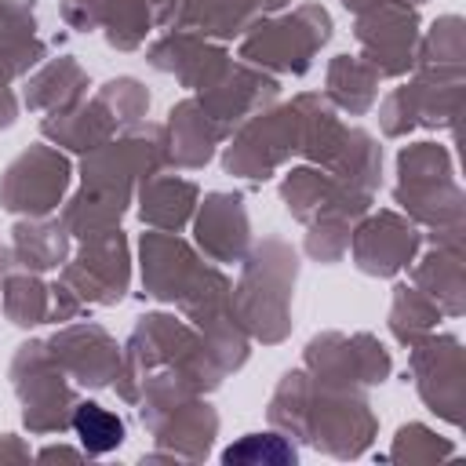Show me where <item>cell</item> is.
<instances>
[{"label":"cell","mask_w":466,"mask_h":466,"mask_svg":"<svg viewBox=\"0 0 466 466\" xmlns=\"http://www.w3.org/2000/svg\"><path fill=\"white\" fill-rule=\"evenodd\" d=\"M73 426L87 451H109L124 441V422L98 404H80L73 415Z\"/></svg>","instance_id":"1"}]
</instances>
